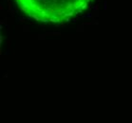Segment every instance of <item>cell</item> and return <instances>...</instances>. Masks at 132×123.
Returning <instances> with one entry per match:
<instances>
[{
    "label": "cell",
    "mask_w": 132,
    "mask_h": 123,
    "mask_svg": "<svg viewBox=\"0 0 132 123\" xmlns=\"http://www.w3.org/2000/svg\"><path fill=\"white\" fill-rule=\"evenodd\" d=\"M30 17L40 22L64 23L84 12L93 0H15Z\"/></svg>",
    "instance_id": "6da1fadb"
}]
</instances>
